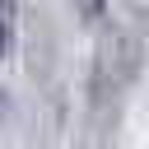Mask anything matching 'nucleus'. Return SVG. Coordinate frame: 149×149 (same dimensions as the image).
<instances>
[{
  "label": "nucleus",
  "mask_w": 149,
  "mask_h": 149,
  "mask_svg": "<svg viewBox=\"0 0 149 149\" xmlns=\"http://www.w3.org/2000/svg\"><path fill=\"white\" fill-rule=\"evenodd\" d=\"M14 23H19V0H0V61L14 47Z\"/></svg>",
  "instance_id": "nucleus-1"
},
{
  "label": "nucleus",
  "mask_w": 149,
  "mask_h": 149,
  "mask_svg": "<svg viewBox=\"0 0 149 149\" xmlns=\"http://www.w3.org/2000/svg\"><path fill=\"white\" fill-rule=\"evenodd\" d=\"M74 9H79L84 19H102V9H107V0H74Z\"/></svg>",
  "instance_id": "nucleus-2"
},
{
  "label": "nucleus",
  "mask_w": 149,
  "mask_h": 149,
  "mask_svg": "<svg viewBox=\"0 0 149 149\" xmlns=\"http://www.w3.org/2000/svg\"><path fill=\"white\" fill-rule=\"evenodd\" d=\"M0 102H5V98H0Z\"/></svg>",
  "instance_id": "nucleus-3"
}]
</instances>
